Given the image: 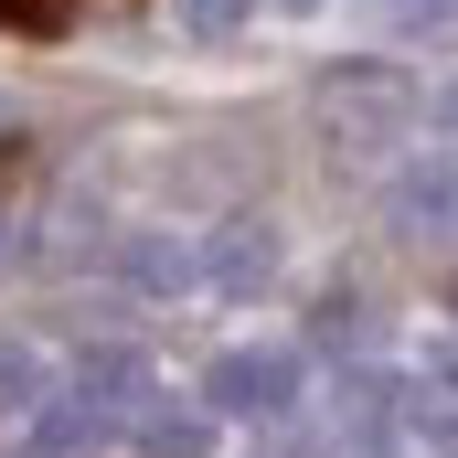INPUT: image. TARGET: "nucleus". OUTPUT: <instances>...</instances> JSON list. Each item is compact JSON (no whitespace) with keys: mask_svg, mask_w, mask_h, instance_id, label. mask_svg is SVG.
Returning a JSON list of instances; mask_svg holds the SVG:
<instances>
[{"mask_svg":"<svg viewBox=\"0 0 458 458\" xmlns=\"http://www.w3.org/2000/svg\"><path fill=\"white\" fill-rule=\"evenodd\" d=\"M310 117H320V139H331V160H384L394 139H416V75L405 64H384V54H362V64H331L320 86H310Z\"/></svg>","mask_w":458,"mask_h":458,"instance_id":"nucleus-1","label":"nucleus"},{"mask_svg":"<svg viewBox=\"0 0 458 458\" xmlns=\"http://www.w3.org/2000/svg\"><path fill=\"white\" fill-rule=\"evenodd\" d=\"M0 405H11V416L43 405V362H32V342H0Z\"/></svg>","mask_w":458,"mask_h":458,"instance_id":"nucleus-10","label":"nucleus"},{"mask_svg":"<svg viewBox=\"0 0 458 458\" xmlns=\"http://www.w3.org/2000/svg\"><path fill=\"white\" fill-rule=\"evenodd\" d=\"M171 21H182L192 43H234V32L256 21V0H171Z\"/></svg>","mask_w":458,"mask_h":458,"instance_id":"nucleus-9","label":"nucleus"},{"mask_svg":"<svg viewBox=\"0 0 458 458\" xmlns=\"http://www.w3.org/2000/svg\"><path fill=\"white\" fill-rule=\"evenodd\" d=\"M394 416H405V384L342 373V437H352V458H384V448H394Z\"/></svg>","mask_w":458,"mask_h":458,"instance_id":"nucleus-5","label":"nucleus"},{"mask_svg":"<svg viewBox=\"0 0 458 458\" xmlns=\"http://www.w3.org/2000/svg\"><path fill=\"white\" fill-rule=\"evenodd\" d=\"M288 11H320V0H288Z\"/></svg>","mask_w":458,"mask_h":458,"instance_id":"nucleus-13","label":"nucleus"},{"mask_svg":"<svg viewBox=\"0 0 458 458\" xmlns=\"http://www.w3.org/2000/svg\"><path fill=\"white\" fill-rule=\"evenodd\" d=\"M117 267H128V288H149V299H182V288L203 277V256H192V245H171V234H128V256H117Z\"/></svg>","mask_w":458,"mask_h":458,"instance_id":"nucleus-8","label":"nucleus"},{"mask_svg":"<svg viewBox=\"0 0 458 458\" xmlns=\"http://www.w3.org/2000/svg\"><path fill=\"white\" fill-rule=\"evenodd\" d=\"M139 405H149V373L128 362V352H97L75 384H64V405L43 416V448L54 458H86L97 437H117V427H139Z\"/></svg>","mask_w":458,"mask_h":458,"instance_id":"nucleus-2","label":"nucleus"},{"mask_svg":"<svg viewBox=\"0 0 458 458\" xmlns=\"http://www.w3.org/2000/svg\"><path fill=\"white\" fill-rule=\"evenodd\" d=\"M203 394H214L225 416H288V405H299V352H225V362L203 373Z\"/></svg>","mask_w":458,"mask_h":458,"instance_id":"nucleus-4","label":"nucleus"},{"mask_svg":"<svg viewBox=\"0 0 458 458\" xmlns=\"http://www.w3.org/2000/svg\"><path fill=\"white\" fill-rule=\"evenodd\" d=\"M384 214L405 245H458V160H416V171H394V192H384Z\"/></svg>","mask_w":458,"mask_h":458,"instance_id":"nucleus-3","label":"nucleus"},{"mask_svg":"<svg viewBox=\"0 0 458 458\" xmlns=\"http://www.w3.org/2000/svg\"><path fill=\"white\" fill-rule=\"evenodd\" d=\"M0 128H11V107H0Z\"/></svg>","mask_w":458,"mask_h":458,"instance_id":"nucleus-14","label":"nucleus"},{"mask_svg":"<svg viewBox=\"0 0 458 458\" xmlns=\"http://www.w3.org/2000/svg\"><path fill=\"white\" fill-rule=\"evenodd\" d=\"M405 427H427L437 448H458V352H427V373L405 384Z\"/></svg>","mask_w":458,"mask_h":458,"instance_id":"nucleus-7","label":"nucleus"},{"mask_svg":"<svg viewBox=\"0 0 458 458\" xmlns=\"http://www.w3.org/2000/svg\"><path fill=\"white\" fill-rule=\"evenodd\" d=\"M203 277H214V288H234V299H245V288H267V277H277V234L256 225V214H245V225H225V234H214V256H203Z\"/></svg>","mask_w":458,"mask_h":458,"instance_id":"nucleus-6","label":"nucleus"},{"mask_svg":"<svg viewBox=\"0 0 458 458\" xmlns=\"http://www.w3.org/2000/svg\"><path fill=\"white\" fill-rule=\"evenodd\" d=\"M437 128H448V139H458V86H448V97H437Z\"/></svg>","mask_w":458,"mask_h":458,"instance_id":"nucleus-12","label":"nucleus"},{"mask_svg":"<svg viewBox=\"0 0 458 458\" xmlns=\"http://www.w3.org/2000/svg\"><path fill=\"white\" fill-rule=\"evenodd\" d=\"M64 11H75V0H0L11 32H64Z\"/></svg>","mask_w":458,"mask_h":458,"instance_id":"nucleus-11","label":"nucleus"}]
</instances>
